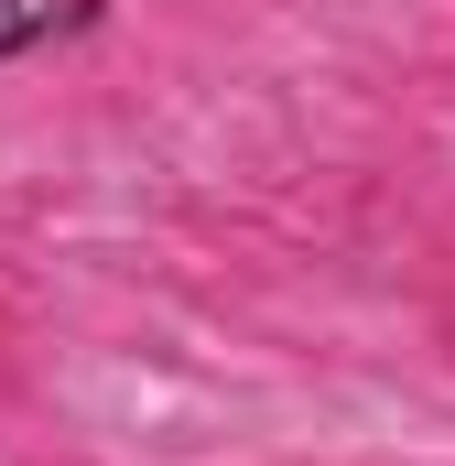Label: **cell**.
<instances>
[{
  "mask_svg": "<svg viewBox=\"0 0 455 466\" xmlns=\"http://www.w3.org/2000/svg\"><path fill=\"white\" fill-rule=\"evenodd\" d=\"M98 22H109V0H0V66L55 55V44H87Z\"/></svg>",
  "mask_w": 455,
  "mask_h": 466,
  "instance_id": "cell-1",
  "label": "cell"
}]
</instances>
